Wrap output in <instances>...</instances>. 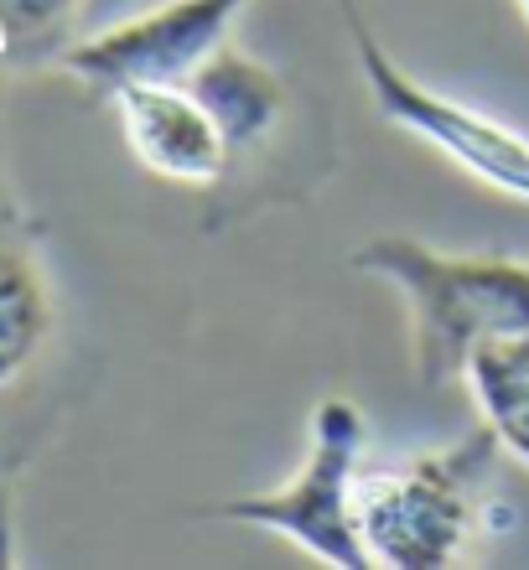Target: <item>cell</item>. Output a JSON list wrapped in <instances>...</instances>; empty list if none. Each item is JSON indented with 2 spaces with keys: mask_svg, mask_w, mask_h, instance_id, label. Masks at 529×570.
<instances>
[{
  "mask_svg": "<svg viewBox=\"0 0 529 570\" xmlns=\"http://www.w3.org/2000/svg\"><path fill=\"white\" fill-rule=\"evenodd\" d=\"M182 83L208 105V115L218 120V130H224L228 171H234L249 150L271 146V136L281 130V120H286V83H281L265 62L244 58L239 47H228V42L213 47Z\"/></svg>",
  "mask_w": 529,
  "mask_h": 570,
  "instance_id": "7",
  "label": "cell"
},
{
  "mask_svg": "<svg viewBox=\"0 0 529 570\" xmlns=\"http://www.w3.org/2000/svg\"><path fill=\"white\" fill-rule=\"evenodd\" d=\"M0 224H11V208H6V203H0Z\"/></svg>",
  "mask_w": 529,
  "mask_h": 570,
  "instance_id": "11",
  "label": "cell"
},
{
  "mask_svg": "<svg viewBox=\"0 0 529 570\" xmlns=\"http://www.w3.org/2000/svg\"><path fill=\"white\" fill-rule=\"evenodd\" d=\"M115 105H120L130 150L151 166L156 177L213 187L228 171V146L208 105L197 99L187 83H156V78H130L115 83Z\"/></svg>",
  "mask_w": 529,
  "mask_h": 570,
  "instance_id": "6",
  "label": "cell"
},
{
  "mask_svg": "<svg viewBox=\"0 0 529 570\" xmlns=\"http://www.w3.org/2000/svg\"><path fill=\"white\" fill-rule=\"evenodd\" d=\"M343 6V27L353 37V52H359V68L369 78V89H374V105L384 120L405 125L410 136L431 140L437 150H447L457 166H468L472 177L493 181L503 193H515L529 203V140L515 136L509 125L488 120L478 109L457 105V99H441L431 94L425 83L405 73V68H394V58L379 47V37L369 31L363 21L359 0H337Z\"/></svg>",
  "mask_w": 529,
  "mask_h": 570,
  "instance_id": "4",
  "label": "cell"
},
{
  "mask_svg": "<svg viewBox=\"0 0 529 570\" xmlns=\"http://www.w3.org/2000/svg\"><path fill=\"white\" fill-rule=\"evenodd\" d=\"M519 6H525V16H529V0H519Z\"/></svg>",
  "mask_w": 529,
  "mask_h": 570,
  "instance_id": "12",
  "label": "cell"
},
{
  "mask_svg": "<svg viewBox=\"0 0 529 570\" xmlns=\"http://www.w3.org/2000/svg\"><path fill=\"white\" fill-rule=\"evenodd\" d=\"M468 390L483 410V425L529 466V332L488 337L468 358Z\"/></svg>",
  "mask_w": 529,
  "mask_h": 570,
  "instance_id": "8",
  "label": "cell"
},
{
  "mask_svg": "<svg viewBox=\"0 0 529 570\" xmlns=\"http://www.w3.org/2000/svg\"><path fill=\"white\" fill-rule=\"evenodd\" d=\"M52 332V301L31 255L0 224V390L11 384Z\"/></svg>",
  "mask_w": 529,
  "mask_h": 570,
  "instance_id": "9",
  "label": "cell"
},
{
  "mask_svg": "<svg viewBox=\"0 0 529 570\" xmlns=\"http://www.w3.org/2000/svg\"><path fill=\"white\" fill-rule=\"evenodd\" d=\"M244 11V0H172L161 11L136 16L130 27L89 37L62 52V68L94 89H115L130 78L182 83L213 47L228 37V21Z\"/></svg>",
  "mask_w": 529,
  "mask_h": 570,
  "instance_id": "5",
  "label": "cell"
},
{
  "mask_svg": "<svg viewBox=\"0 0 529 570\" xmlns=\"http://www.w3.org/2000/svg\"><path fill=\"white\" fill-rule=\"evenodd\" d=\"M493 456L499 435L472 431L462 446L421 456L405 466H363L353 478V519L374 566L437 570L468 550L472 534L509 524V509L493 513Z\"/></svg>",
  "mask_w": 529,
  "mask_h": 570,
  "instance_id": "2",
  "label": "cell"
},
{
  "mask_svg": "<svg viewBox=\"0 0 529 570\" xmlns=\"http://www.w3.org/2000/svg\"><path fill=\"white\" fill-rule=\"evenodd\" d=\"M359 451H363V415L353 400H322L312 410V451H306L302 472L259 498H234L224 503V519L275 529L306 544L317 560L343 570L374 566L369 544L353 519V478H359Z\"/></svg>",
  "mask_w": 529,
  "mask_h": 570,
  "instance_id": "3",
  "label": "cell"
},
{
  "mask_svg": "<svg viewBox=\"0 0 529 570\" xmlns=\"http://www.w3.org/2000/svg\"><path fill=\"white\" fill-rule=\"evenodd\" d=\"M353 265L400 285L415 322V374L431 394L468 374L478 343L529 332V265L519 259L437 255L415 239H374Z\"/></svg>",
  "mask_w": 529,
  "mask_h": 570,
  "instance_id": "1",
  "label": "cell"
},
{
  "mask_svg": "<svg viewBox=\"0 0 529 570\" xmlns=\"http://www.w3.org/2000/svg\"><path fill=\"white\" fill-rule=\"evenodd\" d=\"M78 0H0V52L6 58H31L47 52L52 37L68 27Z\"/></svg>",
  "mask_w": 529,
  "mask_h": 570,
  "instance_id": "10",
  "label": "cell"
}]
</instances>
